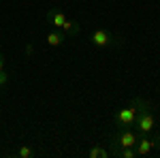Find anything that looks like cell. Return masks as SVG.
<instances>
[{
	"instance_id": "cell-1",
	"label": "cell",
	"mask_w": 160,
	"mask_h": 158,
	"mask_svg": "<svg viewBox=\"0 0 160 158\" xmlns=\"http://www.w3.org/2000/svg\"><path fill=\"white\" fill-rule=\"evenodd\" d=\"M132 105L137 107V133L139 135H152L156 130V118H154V111H152V105L148 100H143L141 96L132 98Z\"/></svg>"
},
{
	"instance_id": "cell-2",
	"label": "cell",
	"mask_w": 160,
	"mask_h": 158,
	"mask_svg": "<svg viewBox=\"0 0 160 158\" xmlns=\"http://www.w3.org/2000/svg\"><path fill=\"white\" fill-rule=\"evenodd\" d=\"M139 137L141 135L132 130V126H122L118 133L113 135V139H111V156H118V152L122 150V147H135L137 141H139Z\"/></svg>"
},
{
	"instance_id": "cell-3",
	"label": "cell",
	"mask_w": 160,
	"mask_h": 158,
	"mask_svg": "<svg viewBox=\"0 0 160 158\" xmlns=\"http://www.w3.org/2000/svg\"><path fill=\"white\" fill-rule=\"evenodd\" d=\"M90 43L98 49H107V47H120L122 41L118 37H113L109 30H102V28H96L92 34H90Z\"/></svg>"
},
{
	"instance_id": "cell-4",
	"label": "cell",
	"mask_w": 160,
	"mask_h": 158,
	"mask_svg": "<svg viewBox=\"0 0 160 158\" xmlns=\"http://www.w3.org/2000/svg\"><path fill=\"white\" fill-rule=\"evenodd\" d=\"M135 118H137V107L130 103L128 107H122L113 113V120L118 126H135Z\"/></svg>"
},
{
	"instance_id": "cell-5",
	"label": "cell",
	"mask_w": 160,
	"mask_h": 158,
	"mask_svg": "<svg viewBox=\"0 0 160 158\" xmlns=\"http://www.w3.org/2000/svg\"><path fill=\"white\" fill-rule=\"evenodd\" d=\"M135 150H137V156H149L154 152V139H149V135H141Z\"/></svg>"
},
{
	"instance_id": "cell-6",
	"label": "cell",
	"mask_w": 160,
	"mask_h": 158,
	"mask_svg": "<svg viewBox=\"0 0 160 158\" xmlns=\"http://www.w3.org/2000/svg\"><path fill=\"white\" fill-rule=\"evenodd\" d=\"M45 17H47V22H49V24L53 26V28H58V30H62V26H64L66 22H68L66 13H64V11H60V9H49Z\"/></svg>"
},
{
	"instance_id": "cell-7",
	"label": "cell",
	"mask_w": 160,
	"mask_h": 158,
	"mask_svg": "<svg viewBox=\"0 0 160 158\" xmlns=\"http://www.w3.org/2000/svg\"><path fill=\"white\" fill-rule=\"evenodd\" d=\"M66 38H68V37H66L62 30H58V28H56V30H51L49 34H47V45H49V47H60Z\"/></svg>"
},
{
	"instance_id": "cell-8",
	"label": "cell",
	"mask_w": 160,
	"mask_h": 158,
	"mask_svg": "<svg viewBox=\"0 0 160 158\" xmlns=\"http://www.w3.org/2000/svg\"><path fill=\"white\" fill-rule=\"evenodd\" d=\"M107 156H111V154L102 145H92L88 152V158H107Z\"/></svg>"
},
{
	"instance_id": "cell-9",
	"label": "cell",
	"mask_w": 160,
	"mask_h": 158,
	"mask_svg": "<svg viewBox=\"0 0 160 158\" xmlns=\"http://www.w3.org/2000/svg\"><path fill=\"white\" fill-rule=\"evenodd\" d=\"M34 156V150L30 145H22V147H17V158H32Z\"/></svg>"
},
{
	"instance_id": "cell-10",
	"label": "cell",
	"mask_w": 160,
	"mask_h": 158,
	"mask_svg": "<svg viewBox=\"0 0 160 158\" xmlns=\"http://www.w3.org/2000/svg\"><path fill=\"white\" fill-rule=\"evenodd\" d=\"M7 84H9V75L4 73V71H0V88H4Z\"/></svg>"
},
{
	"instance_id": "cell-11",
	"label": "cell",
	"mask_w": 160,
	"mask_h": 158,
	"mask_svg": "<svg viewBox=\"0 0 160 158\" xmlns=\"http://www.w3.org/2000/svg\"><path fill=\"white\" fill-rule=\"evenodd\" d=\"M154 150H160V135L154 137Z\"/></svg>"
},
{
	"instance_id": "cell-12",
	"label": "cell",
	"mask_w": 160,
	"mask_h": 158,
	"mask_svg": "<svg viewBox=\"0 0 160 158\" xmlns=\"http://www.w3.org/2000/svg\"><path fill=\"white\" fill-rule=\"evenodd\" d=\"M0 71H4V56H2V51H0Z\"/></svg>"
}]
</instances>
